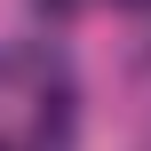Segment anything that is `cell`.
Masks as SVG:
<instances>
[{
    "mask_svg": "<svg viewBox=\"0 0 151 151\" xmlns=\"http://www.w3.org/2000/svg\"><path fill=\"white\" fill-rule=\"evenodd\" d=\"M119 8H151V0H119Z\"/></svg>",
    "mask_w": 151,
    "mask_h": 151,
    "instance_id": "cell-2",
    "label": "cell"
},
{
    "mask_svg": "<svg viewBox=\"0 0 151 151\" xmlns=\"http://www.w3.org/2000/svg\"><path fill=\"white\" fill-rule=\"evenodd\" d=\"M40 8H56V16H64V8H72V0H40Z\"/></svg>",
    "mask_w": 151,
    "mask_h": 151,
    "instance_id": "cell-1",
    "label": "cell"
}]
</instances>
